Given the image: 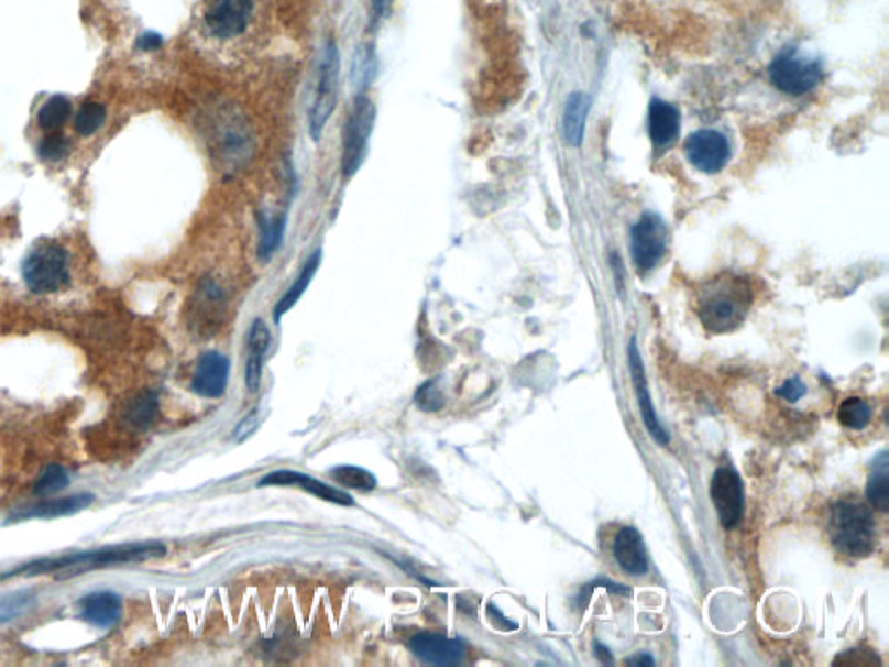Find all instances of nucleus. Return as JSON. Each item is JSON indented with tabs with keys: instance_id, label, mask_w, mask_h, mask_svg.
Segmentation results:
<instances>
[{
	"instance_id": "obj_1",
	"label": "nucleus",
	"mask_w": 889,
	"mask_h": 667,
	"mask_svg": "<svg viewBox=\"0 0 889 667\" xmlns=\"http://www.w3.org/2000/svg\"><path fill=\"white\" fill-rule=\"evenodd\" d=\"M753 302V287L746 276L721 273L699 288L696 315L707 332L728 334L744 324Z\"/></svg>"
},
{
	"instance_id": "obj_2",
	"label": "nucleus",
	"mask_w": 889,
	"mask_h": 667,
	"mask_svg": "<svg viewBox=\"0 0 889 667\" xmlns=\"http://www.w3.org/2000/svg\"><path fill=\"white\" fill-rule=\"evenodd\" d=\"M831 543L841 555L865 558L876 546V520L867 504L855 495L834 503L828 520Z\"/></svg>"
},
{
	"instance_id": "obj_3",
	"label": "nucleus",
	"mask_w": 889,
	"mask_h": 667,
	"mask_svg": "<svg viewBox=\"0 0 889 667\" xmlns=\"http://www.w3.org/2000/svg\"><path fill=\"white\" fill-rule=\"evenodd\" d=\"M165 551H167V549H165L164 544H128V546L99 549V551L84 553V555L65 556V558H59V560L35 561V564L26 567L25 570H18V572L14 573L35 576V573H46L62 569H80L77 570V572H86L87 569L107 567V565L152 560V558L164 556Z\"/></svg>"
},
{
	"instance_id": "obj_4",
	"label": "nucleus",
	"mask_w": 889,
	"mask_h": 667,
	"mask_svg": "<svg viewBox=\"0 0 889 667\" xmlns=\"http://www.w3.org/2000/svg\"><path fill=\"white\" fill-rule=\"evenodd\" d=\"M23 278L32 293H59L70 282L65 249L53 240L35 243L23 261Z\"/></svg>"
},
{
	"instance_id": "obj_5",
	"label": "nucleus",
	"mask_w": 889,
	"mask_h": 667,
	"mask_svg": "<svg viewBox=\"0 0 889 667\" xmlns=\"http://www.w3.org/2000/svg\"><path fill=\"white\" fill-rule=\"evenodd\" d=\"M375 124V107L369 96L360 92L354 98L353 108L347 120V128L342 134L341 171L342 176L353 177L362 167L369 149L372 131Z\"/></svg>"
},
{
	"instance_id": "obj_6",
	"label": "nucleus",
	"mask_w": 889,
	"mask_h": 667,
	"mask_svg": "<svg viewBox=\"0 0 889 667\" xmlns=\"http://www.w3.org/2000/svg\"><path fill=\"white\" fill-rule=\"evenodd\" d=\"M339 77H341V56L336 42L330 41L321 56L314 103L309 108V136L314 141H320L321 132L338 105Z\"/></svg>"
},
{
	"instance_id": "obj_7",
	"label": "nucleus",
	"mask_w": 889,
	"mask_h": 667,
	"mask_svg": "<svg viewBox=\"0 0 889 667\" xmlns=\"http://www.w3.org/2000/svg\"><path fill=\"white\" fill-rule=\"evenodd\" d=\"M770 79L786 95H806L822 79V65L819 59H806L803 54L787 50L771 63Z\"/></svg>"
},
{
	"instance_id": "obj_8",
	"label": "nucleus",
	"mask_w": 889,
	"mask_h": 667,
	"mask_svg": "<svg viewBox=\"0 0 889 667\" xmlns=\"http://www.w3.org/2000/svg\"><path fill=\"white\" fill-rule=\"evenodd\" d=\"M667 228L666 222L657 215H645L630 236V252L636 266L641 272H648L659 264L666 254Z\"/></svg>"
},
{
	"instance_id": "obj_9",
	"label": "nucleus",
	"mask_w": 889,
	"mask_h": 667,
	"mask_svg": "<svg viewBox=\"0 0 889 667\" xmlns=\"http://www.w3.org/2000/svg\"><path fill=\"white\" fill-rule=\"evenodd\" d=\"M711 497L723 527L732 528L740 524L744 516V485L737 471L732 468H720L711 483Z\"/></svg>"
},
{
	"instance_id": "obj_10",
	"label": "nucleus",
	"mask_w": 889,
	"mask_h": 667,
	"mask_svg": "<svg viewBox=\"0 0 889 667\" xmlns=\"http://www.w3.org/2000/svg\"><path fill=\"white\" fill-rule=\"evenodd\" d=\"M254 4L252 0H215L206 14V23L215 37L235 39L248 30Z\"/></svg>"
},
{
	"instance_id": "obj_11",
	"label": "nucleus",
	"mask_w": 889,
	"mask_h": 667,
	"mask_svg": "<svg viewBox=\"0 0 889 667\" xmlns=\"http://www.w3.org/2000/svg\"><path fill=\"white\" fill-rule=\"evenodd\" d=\"M687 155L693 167L714 174L725 167L729 158V143L721 132L704 129L688 138Z\"/></svg>"
},
{
	"instance_id": "obj_12",
	"label": "nucleus",
	"mask_w": 889,
	"mask_h": 667,
	"mask_svg": "<svg viewBox=\"0 0 889 667\" xmlns=\"http://www.w3.org/2000/svg\"><path fill=\"white\" fill-rule=\"evenodd\" d=\"M408 647L417 659L431 666H458L464 659L461 639L437 633H419L410 639Z\"/></svg>"
},
{
	"instance_id": "obj_13",
	"label": "nucleus",
	"mask_w": 889,
	"mask_h": 667,
	"mask_svg": "<svg viewBox=\"0 0 889 667\" xmlns=\"http://www.w3.org/2000/svg\"><path fill=\"white\" fill-rule=\"evenodd\" d=\"M260 486H297L315 497L327 501V503L341 504V506H353L354 501L350 494L336 489V486L327 485L320 482L317 478L308 477V474L299 473V471L281 470L273 471L261 478Z\"/></svg>"
},
{
	"instance_id": "obj_14",
	"label": "nucleus",
	"mask_w": 889,
	"mask_h": 667,
	"mask_svg": "<svg viewBox=\"0 0 889 667\" xmlns=\"http://www.w3.org/2000/svg\"><path fill=\"white\" fill-rule=\"evenodd\" d=\"M230 360L218 351H207L198 359L191 390L206 398H219L227 392Z\"/></svg>"
},
{
	"instance_id": "obj_15",
	"label": "nucleus",
	"mask_w": 889,
	"mask_h": 667,
	"mask_svg": "<svg viewBox=\"0 0 889 667\" xmlns=\"http://www.w3.org/2000/svg\"><path fill=\"white\" fill-rule=\"evenodd\" d=\"M629 365L645 426H647L655 440L659 441L660 445H667L669 444V435H667L666 429L657 419V414H655L650 393H648L647 378H645V367H643L641 354H639L638 347H636V339H630L629 342Z\"/></svg>"
},
{
	"instance_id": "obj_16",
	"label": "nucleus",
	"mask_w": 889,
	"mask_h": 667,
	"mask_svg": "<svg viewBox=\"0 0 889 667\" xmlns=\"http://www.w3.org/2000/svg\"><path fill=\"white\" fill-rule=\"evenodd\" d=\"M272 345V334L263 318H255L252 321L248 336V363H245V386L249 392L255 393L261 386V375H263L264 354L268 353Z\"/></svg>"
},
{
	"instance_id": "obj_17",
	"label": "nucleus",
	"mask_w": 889,
	"mask_h": 667,
	"mask_svg": "<svg viewBox=\"0 0 889 667\" xmlns=\"http://www.w3.org/2000/svg\"><path fill=\"white\" fill-rule=\"evenodd\" d=\"M614 555L622 570L629 576H645L648 570L647 551L641 534L635 527H624L614 543Z\"/></svg>"
},
{
	"instance_id": "obj_18",
	"label": "nucleus",
	"mask_w": 889,
	"mask_h": 667,
	"mask_svg": "<svg viewBox=\"0 0 889 667\" xmlns=\"http://www.w3.org/2000/svg\"><path fill=\"white\" fill-rule=\"evenodd\" d=\"M648 124H650L651 141L657 146H666V144L672 143L680 132V113L672 105L654 98L650 103Z\"/></svg>"
},
{
	"instance_id": "obj_19",
	"label": "nucleus",
	"mask_w": 889,
	"mask_h": 667,
	"mask_svg": "<svg viewBox=\"0 0 889 667\" xmlns=\"http://www.w3.org/2000/svg\"><path fill=\"white\" fill-rule=\"evenodd\" d=\"M321 263V251H315L314 254L309 255L308 260H306L305 266H303L301 273L296 276V281L294 284L288 287L287 293L282 296L281 302L276 303L275 311H273V318H275L276 324L282 320L285 314H288L290 309L296 306V303L301 299L303 294L306 293V288L309 287L311 281H314L315 275H317L318 269H320Z\"/></svg>"
},
{
	"instance_id": "obj_20",
	"label": "nucleus",
	"mask_w": 889,
	"mask_h": 667,
	"mask_svg": "<svg viewBox=\"0 0 889 667\" xmlns=\"http://www.w3.org/2000/svg\"><path fill=\"white\" fill-rule=\"evenodd\" d=\"M122 612L120 598L111 593H96L83 602V615L96 626L107 627L116 624Z\"/></svg>"
},
{
	"instance_id": "obj_21",
	"label": "nucleus",
	"mask_w": 889,
	"mask_h": 667,
	"mask_svg": "<svg viewBox=\"0 0 889 667\" xmlns=\"http://www.w3.org/2000/svg\"><path fill=\"white\" fill-rule=\"evenodd\" d=\"M591 99L582 92H573L567 101L563 116L564 138L572 146H579L584 138L585 119H588Z\"/></svg>"
},
{
	"instance_id": "obj_22",
	"label": "nucleus",
	"mask_w": 889,
	"mask_h": 667,
	"mask_svg": "<svg viewBox=\"0 0 889 667\" xmlns=\"http://www.w3.org/2000/svg\"><path fill=\"white\" fill-rule=\"evenodd\" d=\"M867 499L881 513L889 510V453L881 452L874 459L872 471L867 482Z\"/></svg>"
},
{
	"instance_id": "obj_23",
	"label": "nucleus",
	"mask_w": 889,
	"mask_h": 667,
	"mask_svg": "<svg viewBox=\"0 0 889 667\" xmlns=\"http://www.w3.org/2000/svg\"><path fill=\"white\" fill-rule=\"evenodd\" d=\"M285 216H276V218H268L264 212H260V243H257V255L261 260L268 261L273 258L282 242H284L285 225H287Z\"/></svg>"
},
{
	"instance_id": "obj_24",
	"label": "nucleus",
	"mask_w": 889,
	"mask_h": 667,
	"mask_svg": "<svg viewBox=\"0 0 889 667\" xmlns=\"http://www.w3.org/2000/svg\"><path fill=\"white\" fill-rule=\"evenodd\" d=\"M70 113V99L66 98V96H53L39 110L37 122L42 131H46L47 134L59 132V129L66 124Z\"/></svg>"
},
{
	"instance_id": "obj_25",
	"label": "nucleus",
	"mask_w": 889,
	"mask_h": 667,
	"mask_svg": "<svg viewBox=\"0 0 889 667\" xmlns=\"http://www.w3.org/2000/svg\"><path fill=\"white\" fill-rule=\"evenodd\" d=\"M330 478L338 485L351 491L371 492L377 486V478L369 470H363L360 466H338L330 470Z\"/></svg>"
},
{
	"instance_id": "obj_26",
	"label": "nucleus",
	"mask_w": 889,
	"mask_h": 667,
	"mask_svg": "<svg viewBox=\"0 0 889 667\" xmlns=\"http://www.w3.org/2000/svg\"><path fill=\"white\" fill-rule=\"evenodd\" d=\"M91 501V495H74V497L59 499V501H50V503L39 504V506L26 511L25 515H21V518L72 515V513H77V511L86 507Z\"/></svg>"
},
{
	"instance_id": "obj_27",
	"label": "nucleus",
	"mask_w": 889,
	"mask_h": 667,
	"mask_svg": "<svg viewBox=\"0 0 889 667\" xmlns=\"http://www.w3.org/2000/svg\"><path fill=\"white\" fill-rule=\"evenodd\" d=\"M837 417H839V423L844 428L861 431V429L869 426L872 408L865 400L853 396V398L844 400L843 404H841Z\"/></svg>"
},
{
	"instance_id": "obj_28",
	"label": "nucleus",
	"mask_w": 889,
	"mask_h": 667,
	"mask_svg": "<svg viewBox=\"0 0 889 667\" xmlns=\"http://www.w3.org/2000/svg\"><path fill=\"white\" fill-rule=\"evenodd\" d=\"M158 400L152 392L143 393L132 402L128 411V419L134 428H149L157 416Z\"/></svg>"
},
{
	"instance_id": "obj_29",
	"label": "nucleus",
	"mask_w": 889,
	"mask_h": 667,
	"mask_svg": "<svg viewBox=\"0 0 889 667\" xmlns=\"http://www.w3.org/2000/svg\"><path fill=\"white\" fill-rule=\"evenodd\" d=\"M107 120V108L98 101H87L75 116V131L91 136Z\"/></svg>"
},
{
	"instance_id": "obj_30",
	"label": "nucleus",
	"mask_w": 889,
	"mask_h": 667,
	"mask_svg": "<svg viewBox=\"0 0 889 667\" xmlns=\"http://www.w3.org/2000/svg\"><path fill=\"white\" fill-rule=\"evenodd\" d=\"M416 404L425 413H437L444 405V393L438 380H429L428 383L417 390Z\"/></svg>"
},
{
	"instance_id": "obj_31",
	"label": "nucleus",
	"mask_w": 889,
	"mask_h": 667,
	"mask_svg": "<svg viewBox=\"0 0 889 667\" xmlns=\"http://www.w3.org/2000/svg\"><path fill=\"white\" fill-rule=\"evenodd\" d=\"M66 483H68V474L62 466H50L39 478L33 492L37 495L54 494V492L62 491Z\"/></svg>"
},
{
	"instance_id": "obj_32",
	"label": "nucleus",
	"mask_w": 889,
	"mask_h": 667,
	"mask_svg": "<svg viewBox=\"0 0 889 667\" xmlns=\"http://www.w3.org/2000/svg\"><path fill=\"white\" fill-rule=\"evenodd\" d=\"M66 152H68V143H66L65 138H63L59 132H51V134H47V138H44L42 143L39 144V155L47 162L62 161Z\"/></svg>"
},
{
	"instance_id": "obj_33",
	"label": "nucleus",
	"mask_w": 889,
	"mask_h": 667,
	"mask_svg": "<svg viewBox=\"0 0 889 667\" xmlns=\"http://www.w3.org/2000/svg\"><path fill=\"white\" fill-rule=\"evenodd\" d=\"M375 70L374 65V56H372L371 51L369 47H363L356 53L353 59V75H354V83L356 86H371V72Z\"/></svg>"
},
{
	"instance_id": "obj_34",
	"label": "nucleus",
	"mask_w": 889,
	"mask_h": 667,
	"mask_svg": "<svg viewBox=\"0 0 889 667\" xmlns=\"http://www.w3.org/2000/svg\"><path fill=\"white\" fill-rule=\"evenodd\" d=\"M806 392H808L806 386H804V384L801 383V380H799V378L786 381V383H783L782 386L777 387V395L782 396V398H786L787 402H792V404H794V402H798V400L803 398V396L806 395Z\"/></svg>"
},
{
	"instance_id": "obj_35",
	"label": "nucleus",
	"mask_w": 889,
	"mask_h": 667,
	"mask_svg": "<svg viewBox=\"0 0 889 667\" xmlns=\"http://www.w3.org/2000/svg\"><path fill=\"white\" fill-rule=\"evenodd\" d=\"M257 417H260V408H254V411H251L248 416L240 420L235 433H233V438H235L237 441L248 440L252 433L257 429Z\"/></svg>"
},
{
	"instance_id": "obj_36",
	"label": "nucleus",
	"mask_w": 889,
	"mask_h": 667,
	"mask_svg": "<svg viewBox=\"0 0 889 667\" xmlns=\"http://www.w3.org/2000/svg\"><path fill=\"white\" fill-rule=\"evenodd\" d=\"M162 46V39L158 37L157 33H146L144 37L140 39V47L144 51H153L157 50V47Z\"/></svg>"
},
{
	"instance_id": "obj_37",
	"label": "nucleus",
	"mask_w": 889,
	"mask_h": 667,
	"mask_svg": "<svg viewBox=\"0 0 889 667\" xmlns=\"http://www.w3.org/2000/svg\"><path fill=\"white\" fill-rule=\"evenodd\" d=\"M594 652H596L597 659L602 660V663L610 664L614 663V657L610 654L608 648L603 645V643L594 642Z\"/></svg>"
},
{
	"instance_id": "obj_38",
	"label": "nucleus",
	"mask_w": 889,
	"mask_h": 667,
	"mask_svg": "<svg viewBox=\"0 0 889 667\" xmlns=\"http://www.w3.org/2000/svg\"><path fill=\"white\" fill-rule=\"evenodd\" d=\"M626 663L629 666H654L655 660L654 657H650V654H638L627 659Z\"/></svg>"
},
{
	"instance_id": "obj_39",
	"label": "nucleus",
	"mask_w": 889,
	"mask_h": 667,
	"mask_svg": "<svg viewBox=\"0 0 889 667\" xmlns=\"http://www.w3.org/2000/svg\"><path fill=\"white\" fill-rule=\"evenodd\" d=\"M372 9H374L375 17L381 18L387 13V9L392 8L393 0H371Z\"/></svg>"
}]
</instances>
